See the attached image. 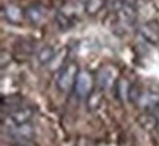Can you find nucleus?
<instances>
[{"mask_svg": "<svg viewBox=\"0 0 159 146\" xmlns=\"http://www.w3.org/2000/svg\"><path fill=\"white\" fill-rule=\"evenodd\" d=\"M80 71L81 69L78 68V65L75 62L63 64L61 67V69H59V74H57V80H56L57 89L61 92H63V93L71 92L75 87V81H77Z\"/></svg>", "mask_w": 159, "mask_h": 146, "instance_id": "obj_1", "label": "nucleus"}, {"mask_svg": "<svg viewBox=\"0 0 159 146\" xmlns=\"http://www.w3.org/2000/svg\"><path fill=\"white\" fill-rule=\"evenodd\" d=\"M56 24H57V27L62 30V31H65V30H69L71 27H72L71 19H69L66 15H63V13H57V15H56Z\"/></svg>", "mask_w": 159, "mask_h": 146, "instance_id": "obj_15", "label": "nucleus"}, {"mask_svg": "<svg viewBox=\"0 0 159 146\" xmlns=\"http://www.w3.org/2000/svg\"><path fill=\"white\" fill-rule=\"evenodd\" d=\"M11 55L9 53H6V50H2V68L6 67V64H9L11 62Z\"/></svg>", "mask_w": 159, "mask_h": 146, "instance_id": "obj_16", "label": "nucleus"}, {"mask_svg": "<svg viewBox=\"0 0 159 146\" xmlns=\"http://www.w3.org/2000/svg\"><path fill=\"white\" fill-rule=\"evenodd\" d=\"M46 16V9L41 5H33L25 11V18L28 19L31 24H40Z\"/></svg>", "mask_w": 159, "mask_h": 146, "instance_id": "obj_9", "label": "nucleus"}, {"mask_svg": "<svg viewBox=\"0 0 159 146\" xmlns=\"http://www.w3.org/2000/svg\"><path fill=\"white\" fill-rule=\"evenodd\" d=\"M140 34L144 39L150 41V43H158L159 40V24L152 21V22H146L144 25L140 27Z\"/></svg>", "mask_w": 159, "mask_h": 146, "instance_id": "obj_7", "label": "nucleus"}, {"mask_svg": "<svg viewBox=\"0 0 159 146\" xmlns=\"http://www.w3.org/2000/svg\"><path fill=\"white\" fill-rule=\"evenodd\" d=\"M7 117L11 118L12 121L15 124H25V123H30L31 118H33V109L31 108H25V106H18L15 109L9 111Z\"/></svg>", "mask_w": 159, "mask_h": 146, "instance_id": "obj_5", "label": "nucleus"}, {"mask_svg": "<svg viewBox=\"0 0 159 146\" xmlns=\"http://www.w3.org/2000/svg\"><path fill=\"white\" fill-rule=\"evenodd\" d=\"M137 106H140L142 109L146 111H153L155 108L159 105V93L152 92V90H143L140 92V95L137 97V101L134 102Z\"/></svg>", "mask_w": 159, "mask_h": 146, "instance_id": "obj_3", "label": "nucleus"}, {"mask_svg": "<svg viewBox=\"0 0 159 146\" xmlns=\"http://www.w3.org/2000/svg\"><path fill=\"white\" fill-rule=\"evenodd\" d=\"M102 92L100 90H93L91 92V95L89 96V108H91V109H94V108L99 106V103L102 102Z\"/></svg>", "mask_w": 159, "mask_h": 146, "instance_id": "obj_14", "label": "nucleus"}, {"mask_svg": "<svg viewBox=\"0 0 159 146\" xmlns=\"http://www.w3.org/2000/svg\"><path fill=\"white\" fill-rule=\"evenodd\" d=\"M137 121H139V124H140L146 131H153L159 125V118L156 117L153 112H150V111H146V112L140 114L139 118H137Z\"/></svg>", "mask_w": 159, "mask_h": 146, "instance_id": "obj_8", "label": "nucleus"}, {"mask_svg": "<svg viewBox=\"0 0 159 146\" xmlns=\"http://www.w3.org/2000/svg\"><path fill=\"white\" fill-rule=\"evenodd\" d=\"M56 56V52L53 47L50 46H44L43 49H40L39 53H37V58H39V62L41 65H47L49 62H52Z\"/></svg>", "mask_w": 159, "mask_h": 146, "instance_id": "obj_12", "label": "nucleus"}, {"mask_svg": "<svg viewBox=\"0 0 159 146\" xmlns=\"http://www.w3.org/2000/svg\"><path fill=\"white\" fill-rule=\"evenodd\" d=\"M93 87H94V80L91 77V74L89 71L81 69L78 73L77 81H75V95L78 97H89L93 92Z\"/></svg>", "mask_w": 159, "mask_h": 146, "instance_id": "obj_2", "label": "nucleus"}, {"mask_svg": "<svg viewBox=\"0 0 159 146\" xmlns=\"http://www.w3.org/2000/svg\"><path fill=\"white\" fill-rule=\"evenodd\" d=\"M3 13H5L6 19H7L9 22H12V24H19L21 21H22V18H24L22 9H19V7H18V6H15V5L6 6Z\"/></svg>", "mask_w": 159, "mask_h": 146, "instance_id": "obj_10", "label": "nucleus"}, {"mask_svg": "<svg viewBox=\"0 0 159 146\" xmlns=\"http://www.w3.org/2000/svg\"><path fill=\"white\" fill-rule=\"evenodd\" d=\"M116 87V96L121 101H130V92H131V84L127 78H118L115 83Z\"/></svg>", "mask_w": 159, "mask_h": 146, "instance_id": "obj_11", "label": "nucleus"}, {"mask_svg": "<svg viewBox=\"0 0 159 146\" xmlns=\"http://www.w3.org/2000/svg\"><path fill=\"white\" fill-rule=\"evenodd\" d=\"M116 12H118V18L124 24H127V25L134 24V21H136V9H134L133 5H130V3H122V5L118 6Z\"/></svg>", "mask_w": 159, "mask_h": 146, "instance_id": "obj_6", "label": "nucleus"}, {"mask_svg": "<svg viewBox=\"0 0 159 146\" xmlns=\"http://www.w3.org/2000/svg\"><path fill=\"white\" fill-rule=\"evenodd\" d=\"M22 146H28V145H22Z\"/></svg>", "mask_w": 159, "mask_h": 146, "instance_id": "obj_17", "label": "nucleus"}, {"mask_svg": "<svg viewBox=\"0 0 159 146\" xmlns=\"http://www.w3.org/2000/svg\"><path fill=\"white\" fill-rule=\"evenodd\" d=\"M103 5H105V0H87V3H85V12L89 15H96L103 7Z\"/></svg>", "mask_w": 159, "mask_h": 146, "instance_id": "obj_13", "label": "nucleus"}, {"mask_svg": "<svg viewBox=\"0 0 159 146\" xmlns=\"http://www.w3.org/2000/svg\"><path fill=\"white\" fill-rule=\"evenodd\" d=\"M114 80H115V69H112L111 67H105L102 68L99 73H97V87L100 90L109 89L111 86L114 84Z\"/></svg>", "mask_w": 159, "mask_h": 146, "instance_id": "obj_4", "label": "nucleus"}]
</instances>
